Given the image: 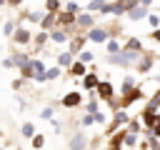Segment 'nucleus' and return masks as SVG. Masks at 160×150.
Returning a JSON list of instances; mask_svg holds the SVG:
<instances>
[{"instance_id": "1", "label": "nucleus", "mask_w": 160, "mask_h": 150, "mask_svg": "<svg viewBox=\"0 0 160 150\" xmlns=\"http://www.w3.org/2000/svg\"><path fill=\"white\" fill-rule=\"evenodd\" d=\"M85 145H88V138L85 135H72V140H70V150H85Z\"/></svg>"}, {"instance_id": "2", "label": "nucleus", "mask_w": 160, "mask_h": 150, "mask_svg": "<svg viewBox=\"0 0 160 150\" xmlns=\"http://www.w3.org/2000/svg\"><path fill=\"white\" fill-rule=\"evenodd\" d=\"M128 15H130L132 20H140V18L148 15V5H132V10H128Z\"/></svg>"}, {"instance_id": "3", "label": "nucleus", "mask_w": 160, "mask_h": 150, "mask_svg": "<svg viewBox=\"0 0 160 150\" xmlns=\"http://www.w3.org/2000/svg\"><path fill=\"white\" fill-rule=\"evenodd\" d=\"M62 105H65V108H75V105H80V92H68V95L62 98Z\"/></svg>"}, {"instance_id": "4", "label": "nucleus", "mask_w": 160, "mask_h": 150, "mask_svg": "<svg viewBox=\"0 0 160 150\" xmlns=\"http://www.w3.org/2000/svg\"><path fill=\"white\" fill-rule=\"evenodd\" d=\"M88 10H92V12H98V10H100V12H110V5H108L105 0H90V8H88Z\"/></svg>"}, {"instance_id": "5", "label": "nucleus", "mask_w": 160, "mask_h": 150, "mask_svg": "<svg viewBox=\"0 0 160 150\" xmlns=\"http://www.w3.org/2000/svg\"><path fill=\"white\" fill-rule=\"evenodd\" d=\"M128 5H132V0H118L115 5H110V12L120 15V12H125V10H128Z\"/></svg>"}, {"instance_id": "6", "label": "nucleus", "mask_w": 160, "mask_h": 150, "mask_svg": "<svg viewBox=\"0 0 160 150\" xmlns=\"http://www.w3.org/2000/svg\"><path fill=\"white\" fill-rule=\"evenodd\" d=\"M15 42H20V45H25V42H30V32L25 30V28H20V30H15Z\"/></svg>"}, {"instance_id": "7", "label": "nucleus", "mask_w": 160, "mask_h": 150, "mask_svg": "<svg viewBox=\"0 0 160 150\" xmlns=\"http://www.w3.org/2000/svg\"><path fill=\"white\" fill-rule=\"evenodd\" d=\"M78 28H82V30H88V28H92V15H78V22H75Z\"/></svg>"}, {"instance_id": "8", "label": "nucleus", "mask_w": 160, "mask_h": 150, "mask_svg": "<svg viewBox=\"0 0 160 150\" xmlns=\"http://www.w3.org/2000/svg\"><path fill=\"white\" fill-rule=\"evenodd\" d=\"M90 40H95V42H102V40H108V32H105L102 28H95V30H90Z\"/></svg>"}, {"instance_id": "9", "label": "nucleus", "mask_w": 160, "mask_h": 150, "mask_svg": "<svg viewBox=\"0 0 160 150\" xmlns=\"http://www.w3.org/2000/svg\"><path fill=\"white\" fill-rule=\"evenodd\" d=\"M98 95L100 98H112V85L110 82H100L98 85Z\"/></svg>"}, {"instance_id": "10", "label": "nucleus", "mask_w": 160, "mask_h": 150, "mask_svg": "<svg viewBox=\"0 0 160 150\" xmlns=\"http://www.w3.org/2000/svg\"><path fill=\"white\" fill-rule=\"evenodd\" d=\"M125 50H130V52H140V50H142V42H140L138 38H130L128 45H125Z\"/></svg>"}, {"instance_id": "11", "label": "nucleus", "mask_w": 160, "mask_h": 150, "mask_svg": "<svg viewBox=\"0 0 160 150\" xmlns=\"http://www.w3.org/2000/svg\"><path fill=\"white\" fill-rule=\"evenodd\" d=\"M150 65H152V58H150V55H145L142 60H138V70H140V72H148Z\"/></svg>"}, {"instance_id": "12", "label": "nucleus", "mask_w": 160, "mask_h": 150, "mask_svg": "<svg viewBox=\"0 0 160 150\" xmlns=\"http://www.w3.org/2000/svg\"><path fill=\"white\" fill-rule=\"evenodd\" d=\"M58 20H60V22H65V25H70V22H78V18H75L72 12H68V10H65V12H60V18H58Z\"/></svg>"}, {"instance_id": "13", "label": "nucleus", "mask_w": 160, "mask_h": 150, "mask_svg": "<svg viewBox=\"0 0 160 150\" xmlns=\"http://www.w3.org/2000/svg\"><path fill=\"white\" fill-rule=\"evenodd\" d=\"M50 38H52L55 42H65V40H68V32H65V30H52Z\"/></svg>"}, {"instance_id": "14", "label": "nucleus", "mask_w": 160, "mask_h": 150, "mask_svg": "<svg viewBox=\"0 0 160 150\" xmlns=\"http://www.w3.org/2000/svg\"><path fill=\"white\" fill-rule=\"evenodd\" d=\"M148 110H152V112H158L160 110V90L152 95V100H150V105H148Z\"/></svg>"}, {"instance_id": "15", "label": "nucleus", "mask_w": 160, "mask_h": 150, "mask_svg": "<svg viewBox=\"0 0 160 150\" xmlns=\"http://www.w3.org/2000/svg\"><path fill=\"white\" fill-rule=\"evenodd\" d=\"M70 72H72V75H82V72H85V65H82V60H80V62H75V65L70 68Z\"/></svg>"}, {"instance_id": "16", "label": "nucleus", "mask_w": 160, "mask_h": 150, "mask_svg": "<svg viewBox=\"0 0 160 150\" xmlns=\"http://www.w3.org/2000/svg\"><path fill=\"white\" fill-rule=\"evenodd\" d=\"M98 85H100V82H98L95 75H88V78H85V88H88V90H90V88H98Z\"/></svg>"}, {"instance_id": "17", "label": "nucleus", "mask_w": 160, "mask_h": 150, "mask_svg": "<svg viewBox=\"0 0 160 150\" xmlns=\"http://www.w3.org/2000/svg\"><path fill=\"white\" fill-rule=\"evenodd\" d=\"M42 145H45V138H42V135H32V148H38V150H40Z\"/></svg>"}, {"instance_id": "18", "label": "nucleus", "mask_w": 160, "mask_h": 150, "mask_svg": "<svg viewBox=\"0 0 160 150\" xmlns=\"http://www.w3.org/2000/svg\"><path fill=\"white\" fill-rule=\"evenodd\" d=\"M52 22H55V12H50L48 18H42V28H45V30H48V28H50Z\"/></svg>"}, {"instance_id": "19", "label": "nucleus", "mask_w": 160, "mask_h": 150, "mask_svg": "<svg viewBox=\"0 0 160 150\" xmlns=\"http://www.w3.org/2000/svg\"><path fill=\"white\" fill-rule=\"evenodd\" d=\"M22 135H28V138H30V135H35V125L25 122V125H22Z\"/></svg>"}, {"instance_id": "20", "label": "nucleus", "mask_w": 160, "mask_h": 150, "mask_svg": "<svg viewBox=\"0 0 160 150\" xmlns=\"http://www.w3.org/2000/svg\"><path fill=\"white\" fill-rule=\"evenodd\" d=\"M108 50H110V52H112V55H115V52H120V50H122V48H120V45H118V42H115V40H110V42H108Z\"/></svg>"}, {"instance_id": "21", "label": "nucleus", "mask_w": 160, "mask_h": 150, "mask_svg": "<svg viewBox=\"0 0 160 150\" xmlns=\"http://www.w3.org/2000/svg\"><path fill=\"white\" fill-rule=\"evenodd\" d=\"M58 65H70V55H68V52L58 55Z\"/></svg>"}, {"instance_id": "22", "label": "nucleus", "mask_w": 160, "mask_h": 150, "mask_svg": "<svg viewBox=\"0 0 160 150\" xmlns=\"http://www.w3.org/2000/svg\"><path fill=\"white\" fill-rule=\"evenodd\" d=\"M58 5H60L58 0H48V10H50V12H58V10H60Z\"/></svg>"}, {"instance_id": "23", "label": "nucleus", "mask_w": 160, "mask_h": 150, "mask_svg": "<svg viewBox=\"0 0 160 150\" xmlns=\"http://www.w3.org/2000/svg\"><path fill=\"white\" fill-rule=\"evenodd\" d=\"M115 122H128V115L118 110V112H115Z\"/></svg>"}, {"instance_id": "24", "label": "nucleus", "mask_w": 160, "mask_h": 150, "mask_svg": "<svg viewBox=\"0 0 160 150\" xmlns=\"http://www.w3.org/2000/svg\"><path fill=\"white\" fill-rule=\"evenodd\" d=\"M125 142H128V145L132 148V145L138 142V138H135V132H128V138H125Z\"/></svg>"}, {"instance_id": "25", "label": "nucleus", "mask_w": 160, "mask_h": 150, "mask_svg": "<svg viewBox=\"0 0 160 150\" xmlns=\"http://www.w3.org/2000/svg\"><path fill=\"white\" fill-rule=\"evenodd\" d=\"M65 8H68V12H72V15H75V12H78V10H80V8H78V2H68V5H65Z\"/></svg>"}, {"instance_id": "26", "label": "nucleus", "mask_w": 160, "mask_h": 150, "mask_svg": "<svg viewBox=\"0 0 160 150\" xmlns=\"http://www.w3.org/2000/svg\"><path fill=\"white\" fill-rule=\"evenodd\" d=\"M2 30H5V35H15V25H12V22H8Z\"/></svg>"}, {"instance_id": "27", "label": "nucleus", "mask_w": 160, "mask_h": 150, "mask_svg": "<svg viewBox=\"0 0 160 150\" xmlns=\"http://www.w3.org/2000/svg\"><path fill=\"white\" fill-rule=\"evenodd\" d=\"M45 78H48V80H55V78H58V70H48Z\"/></svg>"}, {"instance_id": "28", "label": "nucleus", "mask_w": 160, "mask_h": 150, "mask_svg": "<svg viewBox=\"0 0 160 150\" xmlns=\"http://www.w3.org/2000/svg\"><path fill=\"white\" fill-rule=\"evenodd\" d=\"M80 60H82V62H88V60H92V55H90V52H80Z\"/></svg>"}, {"instance_id": "29", "label": "nucleus", "mask_w": 160, "mask_h": 150, "mask_svg": "<svg viewBox=\"0 0 160 150\" xmlns=\"http://www.w3.org/2000/svg\"><path fill=\"white\" fill-rule=\"evenodd\" d=\"M95 110H98V102H95V100H92V102H88V112H95Z\"/></svg>"}, {"instance_id": "30", "label": "nucleus", "mask_w": 160, "mask_h": 150, "mask_svg": "<svg viewBox=\"0 0 160 150\" xmlns=\"http://www.w3.org/2000/svg\"><path fill=\"white\" fill-rule=\"evenodd\" d=\"M158 22H160V18H158V15H150V25H152V28H155V25H158Z\"/></svg>"}, {"instance_id": "31", "label": "nucleus", "mask_w": 160, "mask_h": 150, "mask_svg": "<svg viewBox=\"0 0 160 150\" xmlns=\"http://www.w3.org/2000/svg\"><path fill=\"white\" fill-rule=\"evenodd\" d=\"M152 135H158V138H160V122H158V125L152 128Z\"/></svg>"}, {"instance_id": "32", "label": "nucleus", "mask_w": 160, "mask_h": 150, "mask_svg": "<svg viewBox=\"0 0 160 150\" xmlns=\"http://www.w3.org/2000/svg\"><path fill=\"white\" fill-rule=\"evenodd\" d=\"M152 38H155V40H160V30H152Z\"/></svg>"}, {"instance_id": "33", "label": "nucleus", "mask_w": 160, "mask_h": 150, "mask_svg": "<svg viewBox=\"0 0 160 150\" xmlns=\"http://www.w3.org/2000/svg\"><path fill=\"white\" fill-rule=\"evenodd\" d=\"M0 5H5V0H0Z\"/></svg>"}, {"instance_id": "34", "label": "nucleus", "mask_w": 160, "mask_h": 150, "mask_svg": "<svg viewBox=\"0 0 160 150\" xmlns=\"http://www.w3.org/2000/svg\"><path fill=\"white\" fill-rule=\"evenodd\" d=\"M105 150H108V148H105Z\"/></svg>"}]
</instances>
